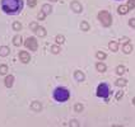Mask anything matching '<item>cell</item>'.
Masks as SVG:
<instances>
[{
	"label": "cell",
	"mask_w": 135,
	"mask_h": 127,
	"mask_svg": "<svg viewBox=\"0 0 135 127\" xmlns=\"http://www.w3.org/2000/svg\"><path fill=\"white\" fill-rule=\"evenodd\" d=\"M50 1H57V0H50Z\"/></svg>",
	"instance_id": "cell-37"
},
{
	"label": "cell",
	"mask_w": 135,
	"mask_h": 127,
	"mask_svg": "<svg viewBox=\"0 0 135 127\" xmlns=\"http://www.w3.org/2000/svg\"><path fill=\"white\" fill-rule=\"evenodd\" d=\"M98 19L101 20L103 27H110V26L112 24V17H111V14H110L108 12H106V10H103V12H101V13L98 14Z\"/></svg>",
	"instance_id": "cell-4"
},
{
	"label": "cell",
	"mask_w": 135,
	"mask_h": 127,
	"mask_svg": "<svg viewBox=\"0 0 135 127\" xmlns=\"http://www.w3.org/2000/svg\"><path fill=\"white\" fill-rule=\"evenodd\" d=\"M96 57H97L98 60H104V59H106V54H103V52H101V51H98V52L96 54Z\"/></svg>",
	"instance_id": "cell-24"
},
{
	"label": "cell",
	"mask_w": 135,
	"mask_h": 127,
	"mask_svg": "<svg viewBox=\"0 0 135 127\" xmlns=\"http://www.w3.org/2000/svg\"><path fill=\"white\" fill-rule=\"evenodd\" d=\"M133 104H134V105H135V98H134V99H133Z\"/></svg>",
	"instance_id": "cell-36"
},
{
	"label": "cell",
	"mask_w": 135,
	"mask_h": 127,
	"mask_svg": "<svg viewBox=\"0 0 135 127\" xmlns=\"http://www.w3.org/2000/svg\"><path fill=\"white\" fill-rule=\"evenodd\" d=\"M115 84H116L117 87H125V85L128 84V81H126L125 79H117Z\"/></svg>",
	"instance_id": "cell-19"
},
{
	"label": "cell",
	"mask_w": 135,
	"mask_h": 127,
	"mask_svg": "<svg viewBox=\"0 0 135 127\" xmlns=\"http://www.w3.org/2000/svg\"><path fill=\"white\" fill-rule=\"evenodd\" d=\"M37 27H38V24H37V23H36V22H33V23H31V29H32V31H36V29H37Z\"/></svg>",
	"instance_id": "cell-32"
},
{
	"label": "cell",
	"mask_w": 135,
	"mask_h": 127,
	"mask_svg": "<svg viewBox=\"0 0 135 127\" xmlns=\"http://www.w3.org/2000/svg\"><path fill=\"white\" fill-rule=\"evenodd\" d=\"M96 69H97V71H100V72H104V71H106V65L102 62H98L96 65Z\"/></svg>",
	"instance_id": "cell-17"
},
{
	"label": "cell",
	"mask_w": 135,
	"mask_h": 127,
	"mask_svg": "<svg viewBox=\"0 0 135 127\" xmlns=\"http://www.w3.org/2000/svg\"><path fill=\"white\" fill-rule=\"evenodd\" d=\"M52 97H54V99H55L56 102L64 103V102H66L68 99L70 98V93H69L68 89L63 88V87H59V88H56V89L54 90Z\"/></svg>",
	"instance_id": "cell-2"
},
{
	"label": "cell",
	"mask_w": 135,
	"mask_h": 127,
	"mask_svg": "<svg viewBox=\"0 0 135 127\" xmlns=\"http://www.w3.org/2000/svg\"><path fill=\"white\" fill-rule=\"evenodd\" d=\"M122 95H124L122 92H117V93H116V99H117V100H119V99H121V98H122Z\"/></svg>",
	"instance_id": "cell-33"
},
{
	"label": "cell",
	"mask_w": 135,
	"mask_h": 127,
	"mask_svg": "<svg viewBox=\"0 0 135 127\" xmlns=\"http://www.w3.org/2000/svg\"><path fill=\"white\" fill-rule=\"evenodd\" d=\"M51 52L52 54H59L60 52V47L59 46H52L51 47Z\"/></svg>",
	"instance_id": "cell-28"
},
{
	"label": "cell",
	"mask_w": 135,
	"mask_h": 127,
	"mask_svg": "<svg viewBox=\"0 0 135 127\" xmlns=\"http://www.w3.org/2000/svg\"><path fill=\"white\" fill-rule=\"evenodd\" d=\"M122 51H124L125 54H130V52L133 51V46H131L130 43H125L124 47H122Z\"/></svg>",
	"instance_id": "cell-16"
},
{
	"label": "cell",
	"mask_w": 135,
	"mask_h": 127,
	"mask_svg": "<svg viewBox=\"0 0 135 127\" xmlns=\"http://www.w3.org/2000/svg\"><path fill=\"white\" fill-rule=\"evenodd\" d=\"M24 45H26L27 48H30L31 51H37V48H38V43H37V41H36L34 37L27 38V41L24 42Z\"/></svg>",
	"instance_id": "cell-5"
},
{
	"label": "cell",
	"mask_w": 135,
	"mask_h": 127,
	"mask_svg": "<svg viewBox=\"0 0 135 127\" xmlns=\"http://www.w3.org/2000/svg\"><path fill=\"white\" fill-rule=\"evenodd\" d=\"M45 17H46V14L43 13V12H41L38 15H37V18H38V20H43L45 19Z\"/></svg>",
	"instance_id": "cell-30"
},
{
	"label": "cell",
	"mask_w": 135,
	"mask_h": 127,
	"mask_svg": "<svg viewBox=\"0 0 135 127\" xmlns=\"http://www.w3.org/2000/svg\"><path fill=\"white\" fill-rule=\"evenodd\" d=\"M71 10L75 13H82V5L78 1H73L71 3Z\"/></svg>",
	"instance_id": "cell-7"
},
{
	"label": "cell",
	"mask_w": 135,
	"mask_h": 127,
	"mask_svg": "<svg viewBox=\"0 0 135 127\" xmlns=\"http://www.w3.org/2000/svg\"><path fill=\"white\" fill-rule=\"evenodd\" d=\"M97 97L103 98L106 102H110V94H111V89H110V85L106 84V83H102L97 87Z\"/></svg>",
	"instance_id": "cell-3"
},
{
	"label": "cell",
	"mask_w": 135,
	"mask_h": 127,
	"mask_svg": "<svg viewBox=\"0 0 135 127\" xmlns=\"http://www.w3.org/2000/svg\"><path fill=\"white\" fill-rule=\"evenodd\" d=\"M56 43H59V45H61V43H64L65 42V37L64 36H61V34H59V36H56Z\"/></svg>",
	"instance_id": "cell-20"
},
{
	"label": "cell",
	"mask_w": 135,
	"mask_h": 127,
	"mask_svg": "<svg viewBox=\"0 0 135 127\" xmlns=\"http://www.w3.org/2000/svg\"><path fill=\"white\" fill-rule=\"evenodd\" d=\"M116 72H117V75H122V74L125 72V67L121 66V65L117 66V67H116Z\"/></svg>",
	"instance_id": "cell-22"
},
{
	"label": "cell",
	"mask_w": 135,
	"mask_h": 127,
	"mask_svg": "<svg viewBox=\"0 0 135 127\" xmlns=\"http://www.w3.org/2000/svg\"><path fill=\"white\" fill-rule=\"evenodd\" d=\"M19 59H21V61L23 64H28L31 61V55L28 52H26V51H22L19 54Z\"/></svg>",
	"instance_id": "cell-6"
},
{
	"label": "cell",
	"mask_w": 135,
	"mask_h": 127,
	"mask_svg": "<svg viewBox=\"0 0 135 127\" xmlns=\"http://www.w3.org/2000/svg\"><path fill=\"white\" fill-rule=\"evenodd\" d=\"M21 28H22V24H21L19 22H14V23H13V29H14V31H19Z\"/></svg>",
	"instance_id": "cell-26"
},
{
	"label": "cell",
	"mask_w": 135,
	"mask_h": 127,
	"mask_svg": "<svg viewBox=\"0 0 135 127\" xmlns=\"http://www.w3.org/2000/svg\"><path fill=\"white\" fill-rule=\"evenodd\" d=\"M31 108L33 109V111H41V108H42V105H41V103L40 102H32V104H31Z\"/></svg>",
	"instance_id": "cell-13"
},
{
	"label": "cell",
	"mask_w": 135,
	"mask_h": 127,
	"mask_svg": "<svg viewBox=\"0 0 135 127\" xmlns=\"http://www.w3.org/2000/svg\"><path fill=\"white\" fill-rule=\"evenodd\" d=\"M13 45L17 46V47L21 46V45H22V37H21V36H15V37L13 38Z\"/></svg>",
	"instance_id": "cell-14"
},
{
	"label": "cell",
	"mask_w": 135,
	"mask_h": 127,
	"mask_svg": "<svg viewBox=\"0 0 135 127\" xmlns=\"http://www.w3.org/2000/svg\"><path fill=\"white\" fill-rule=\"evenodd\" d=\"M27 4H28L30 6H34V5L37 4V0H27Z\"/></svg>",
	"instance_id": "cell-31"
},
{
	"label": "cell",
	"mask_w": 135,
	"mask_h": 127,
	"mask_svg": "<svg viewBox=\"0 0 135 127\" xmlns=\"http://www.w3.org/2000/svg\"><path fill=\"white\" fill-rule=\"evenodd\" d=\"M116 1H120V0H116Z\"/></svg>",
	"instance_id": "cell-38"
},
{
	"label": "cell",
	"mask_w": 135,
	"mask_h": 127,
	"mask_svg": "<svg viewBox=\"0 0 135 127\" xmlns=\"http://www.w3.org/2000/svg\"><path fill=\"white\" fill-rule=\"evenodd\" d=\"M74 111H75V112H82V111H83V105H82L80 103L75 104V105H74Z\"/></svg>",
	"instance_id": "cell-27"
},
{
	"label": "cell",
	"mask_w": 135,
	"mask_h": 127,
	"mask_svg": "<svg viewBox=\"0 0 135 127\" xmlns=\"http://www.w3.org/2000/svg\"><path fill=\"white\" fill-rule=\"evenodd\" d=\"M34 32H36V33H37V36H40V37H45V36H46V33H47L46 29H45L43 27H40V26L37 27V29H36Z\"/></svg>",
	"instance_id": "cell-10"
},
{
	"label": "cell",
	"mask_w": 135,
	"mask_h": 127,
	"mask_svg": "<svg viewBox=\"0 0 135 127\" xmlns=\"http://www.w3.org/2000/svg\"><path fill=\"white\" fill-rule=\"evenodd\" d=\"M128 41H130V39H128V38H122L121 39V42H124V43H128Z\"/></svg>",
	"instance_id": "cell-35"
},
{
	"label": "cell",
	"mask_w": 135,
	"mask_h": 127,
	"mask_svg": "<svg viewBox=\"0 0 135 127\" xmlns=\"http://www.w3.org/2000/svg\"><path fill=\"white\" fill-rule=\"evenodd\" d=\"M13 83H14V76H13V75H8V76L5 78V80H4V84H5L6 88L13 87Z\"/></svg>",
	"instance_id": "cell-8"
},
{
	"label": "cell",
	"mask_w": 135,
	"mask_h": 127,
	"mask_svg": "<svg viewBox=\"0 0 135 127\" xmlns=\"http://www.w3.org/2000/svg\"><path fill=\"white\" fill-rule=\"evenodd\" d=\"M6 72H8V66L6 65H0V74L6 75Z\"/></svg>",
	"instance_id": "cell-21"
},
{
	"label": "cell",
	"mask_w": 135,
	"mask_h": 127,
	"mask_svg": "<svg viewBox=\"0 0 135 127\" xmlns=\"http://www.w3.org/2000/svg\"><path fill=\"white\" fill-rule=\"evenodd\" d=\"M108 47L111 48V51H119V43L115 42V41L110 42V43H108Z\"/></svg>",
	"instance_id": "cell-15"
},
{
	"label": "cell",
	"mask_w": 135,
	"mask_h": 127,
	"mask_svg": "<svg viewBox=\"0 0 135 127\" xmlns=\"http://www.w3.org/2000/svg\"><path fill=\"white\" fill-rule=\"evenodd\" d=\"M70 126L71 127H78L79 126V122H78L76 120H71V121H70Z\"/></svg>",
	"instance_id": "cell-29"
},
{
	"label": "cell",
	"mask_w": 135,
	"mask_h": 127,
	"mask_svg": "<svg viewBox=\"0 0 135 127\" xmlns=\"http://www.w3.org/2000/svg\"><path fill=\"white\" fill-rule=\"evenodd\" d=\"M126 6H128V9H129V10L134 9V8H135V0H129V1H128V5H126Z\"/></svg>",
	"instance_id": "cell-25"
},
{
	"label": "cell",
	"mask_w": 135,
	"mask_h": 127,
	"mask_svg": "<svg viewBox=\"0 0 135 127\" xmlns=\"http://www.w3.org/2000/svg\"><path fill=\"white\" fill-rule=\"evenodd\" d=\"M129 24H130L131 27H134V28H135V18H131V19L129 20Z\"/></svg>",
	"instance_id": "cell-34"
},
{
	"label": "cell",
	"mask_w": 135,
	"mask_h": 127,
	"mask_svg": "<svg viewBox=\"0 0 135 127\" xmlns=\"http://www.w3.org/2000/svg\"><path fill=\"white\" fill-rule=\"evenodd\" d=\"M80 28H82V31H89V24L87 23V22H82V24H80Z\"/></svg>",
	"instance_id": "cell-23"
},
{
	"label": "cell",
	"mask_w": 135,
	"mask_h": 127,
	"mask_svg": "<svg viewBox=\"0 0 135 127\" xmlns=\"http://www.w3.org/2000/svg\"><path fill=\"white\" fill-rule=\"evenodd\" d=\"M9 47H6V46H1L0 47V56H3V57H5V56H8L9 55Z\"/></svg>",
	"instance_id": "cell-9"
},
{
	"label": "cell",
	"mask_w": 135,
	"mask_h": 127,
	"mask_svg": "<svg viewBox=\"0 0 135 127\" xmlns=\"http://www.w3.org/2000/svg\"><path fill=\"white\" fill-rule=\"evenodd\" d=\"M42 12H43L45 14H50V13L52 12V6H51L50 4H45V5L42 6Z\"/></svg>",
	"instance_id": "cell-12"
},
{
	"label": "cell",
	"mask_w": 135,
	"mask_h": 127,
	"mask_svg": "<svg viewBox=\"0 0 135 127\" xmlns=\"http://www.w3.org/2000/svg\"><path fill=\"white\" fill-rule=\"evenodd\" d=\"M74 78H75V80H78V81H83V80H84V74H83L82 71H75V72H74Z\"/></svg>",
	"instance_id": "cell-11"
},
{
	"label": "cell",
	"mask_w": 135,
	"mask_h": 127,
	"mask_svg": "<svg viewBox=\"0 0 135 127\" xmlns=\"http://www.w3.org/2000/svg\"><path fill=\"white\" fill-rule=\"evenodd\" d=\"M23 0H1V9L4 13L9 14V15H14L21 13V10L23 9Z\"/></svg>",
	"instance_id": "cell-1"
},
{
	"label": "cell",
	"mask_w": 135,
	"mask_h": 127,
	"mask_svg": "<svg viewBox=\"0 0 135 127\" xmlns=\"http://www.w3.org/2000/svg\"><path fill=\"white\" fill-rule=\"evenodd\" d=\"M117 10H119V13H120V14H122V15H124V14H126V13L129 12V9H128V6H126V5H121V6H119V9H117Z\"/></svg>",
	"instance_id": "cell-18"
}]
</instances>
